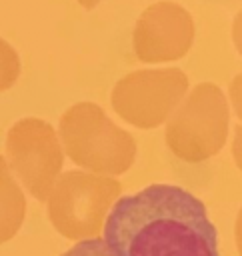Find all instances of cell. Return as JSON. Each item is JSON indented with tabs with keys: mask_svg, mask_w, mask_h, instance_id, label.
<instances>
[{
	"mask_svg": "<svg viewBox=\"0 0 242 256\" xmlns=\"http://www.w3.org/2000/svg\"><path fill=\"white\" fill-rule=\"evenodd\" d=\"M58 138L74 164L92 174L118 176L136 160V140L94 102L72 104L58 122Z\"/></svg>",
	"mask_w": 242,
	"mask_h": 256,
	"instance_id": "2",
	"label": "cell"
},
{
	"mask_svg": "<svg viewBox=\"0 0 242 256\" xmlns=\"http://www.w3.org/2000/svg\"><path fill=\"white\" fill-rule=\"evenodd\" d=\"M60 256H114L108 246L104 244L102 238H90V240H80Z\"/></svg>",
	"mask_w": 242,
	"mask_h": 256,
	"instance_id": "10",
	"label": "cell"
},
{
	"mask_svg": "<svg viewBox=\"0 0 242 256\" xmlns=\"http://www.w3.org/2000/svg\"><path fill=\"white\" fill-rule=\"evenodd\" d=\"M194 40L192 16L176 2L148 6L132 32L134 54L142 62H170L186 56Z\"/></svg>",
	"mask_w": 242,
	"mask_h": 256,
	"instance_id": "7",
	"label": "cell"
},
{
	"mask_svg": "<svg viewBox=\"0 0 242 256\" xmlns=\"http://www.w3.org/2000/svg\"><path fill=\"white\" fill-rule=\"evenodd\" d=\"M234 234H236V248H238V254L242 256V208H240V212H238V216H236V230H234Z\"/></svg>",
	"mask_w": 242,
	"mask_h": 256,
	"instance_id": "14",
	"label": "cell"
},
{
	"mask_svg": "<svg viewBox=\"0 0 242 256\" xmlns=\"http://www.w3.org/2000/svg\"><path fill=\"white\" fill-rule=\"evenodd\" d=\"M232 40H234L236 50L242 54V10L234 18V24H232Z\"/></svg>",
	"mask_w": 242,
	"mask_h": 256,
	"instance_id": "13",
	"label": "cell"
},
{
	"mask_svg": "<svg viewBox=\"0 0 242 256\" xmlns=\"http://www.w3.org/2000/svg\"><path fill=\"white\" fill-rule=\"evenodd\" d=\"M230 102H232V108L238 120L242 122V72L236 74L234 80L230 82Z\"/></svg>",
	"mask_w": 242,
	"mask_h": 256,
	"instance_id": "11",
	"label": "cell"
},
{
	"mask_svg": "<svg viewBox=\"0 0 242 256\" xmlns=\"http://www.w3.org/2000/svg\"><path fill=\"white\" fill-rule=\"evenodd\" d=\"M188 90V76L180 68L136 70L112 88V108L128 124L150 130L164 124Z\"/></svg>",
	"mask_w": 242,
	"mask_h": 256,
	"instance_id": "6",
	"label": "cell"
},
{
	"mask_svg": "<svg viewBox=\"0 0 242 256\" xmlns=\"http://www.w3.org/2000/svg\"><path fill=\"white\" fill-rule=\"evenodd\" d=\"M102 240L114 256H220L204 202L172 184H150L118 198Z\"/></svg>",
	"mask_w": 242,
	"mask_h": 256,
	"instance_id": "1",
	"label": "cell"
},
{
	"mask_svg": "<svg viewBox=\"0 0 242 256\" xmlns=\"http://www.w3.org/2000/svg\"><path fill=\"white\" fill-rule=\"evenodd\" d=\"M228 126L230 112L224 92L212 82H202L184 96L166 120L164 140L176 158L196 164L222 150Z\"/></svg>",
	"mask_w": 242,
	"mask_h": 256,
	"instance_id": "4",
	"label": "cell"
},
{
	"mask_svg": "<svg viewBox=\"0 0 242 256\" xmlns=\"http://www.w3.org/2000/svg\"><path fill=\"white\" fill-rule=\"evenodd\" d=\"M26 218V196L0 154V244L12 240Z\"/></svg>",
	"mask_w": 242,
	"mask_h": 256,
	"instance_id": "8",
	"label": "cell"
},
{
	"mask_svg": "<svg viewBox=\"0 0 242 256\" xmlns=\"http://www.w3.org/2000/svg\"><path fill=\"white\" fill-rule=\"evenodd\" d=\"M100 0H78V4L82 6V8H86V10H92V8H96V4H98Z\"/></svg>",
	"mask_w": 242,
	"mask_h": 256,
	"instance_id": "15",
	"label": "cell"
},
{
	"mask_svg": "<svg viewBox=\"0 0 242 256\" xmlns=\"http://www.w3.org/2000/svg\"><path fill=\"white\" fill-rule=\"evenodd\" d=\"M18 76H20V56L4 38H0V92L12 88Z\"/></svg>",
	"mask_w": 242,
	"mask_h": 256,
	"instance_id": "9",
	"label": "cell"
},
{
	"mask_svg": "<svg viewBox=\"0 0 242 256\" xmlns=\"http://www.w3.org/2000/svg\"><path fill=\"white\" fill-rule=\"evenodd\" d=\"M232 156H234L236 166H238V168H240V172H242V124H238V126H236V130H234Z\"/></svg>",
	"mask_w": 242,
	"mask_h": 256,
	"instance_id": "12",
	"label": "cell"
},
{
	"mask_svg": "<svg viewBox=\"0 0 242 256\" xmlns=\"http://www.w3.org/2000/svg\"><path fill=\"white\" fill-rule=\"evenodd\" d=\"M120 192L122 186L112 176L68 170L58 176L48 194L46 210L50 224L68 240L98 238Z\"/></svg>",
	"mask_w": 242,
	"mask_h": 256,
	"instance_id": "3",
	"label": "cell"
},
{
	"mask_svg": "<svg viewBox=\"0 0 242 256\" xmlns=\"http://www.w3.org/2000/svg\"><path fill=\"white\" fill-rule=\"evenodd\" d=\"M4 158L22 188L38 202H46L64 166V150L54 126L42 118L18 120L8 130Z\"/></svg>",
	"mask_w": 242,
	"mask_h": 256,
	"instance_id": "5",
	"label": "cell"
}]
</instances>
